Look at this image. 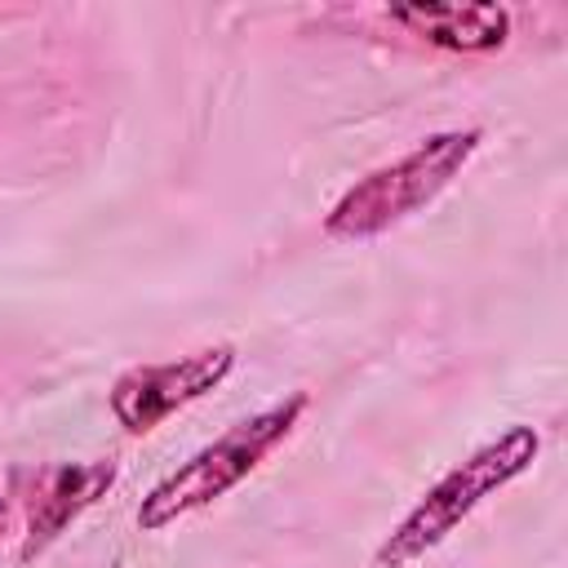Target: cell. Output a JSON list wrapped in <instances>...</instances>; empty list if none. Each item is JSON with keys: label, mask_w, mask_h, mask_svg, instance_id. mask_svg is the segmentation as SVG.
<instances>
[{"label": "cell", "mask_w": 568, "mask_h": 568, "mask_svg": "<svg viewBox=\"0 0 568 568\" xmlns=\"http://www.w3.org/2000/svg\"><path fill=\"white\" fill-rule=\"evenodd\" d=\"M484 133L479 129H444L422 138L413 151L399 160L364 173L355 186L337 195V204L324 213V235L328 240H373L404 217L430 209L475 160Z\"/></svg>", "instance_id": "obj_2"}, {"label": "cell", "mask_w": 568, "mask_h": 568, "mask_svg": "<svg viewBox=\"0 0 568 568\" xmlns=\"http://www.w3.org/2000/svg\"><path fill=\"white\" fill-rule=\"evenodd\" d=\"M382 18L448 53H493L510 40V9L497 4H399Z\"/></svg>", "instance_id": "obj_6"}, {"label": "cell", "mask_w": 568, "mask_h": 568, "mask_svg": "<svg viewBox=\"0 0 568 568\" xmlns=\"http://www.w3.org/2000/svg\"><path fill=\"white\" fill-rule=\"evenodd\" d=\"M231 368H235V346L226 342L178 355V359L133 364L111 382V413L129 435H146L178 408L217 390L231 377Z\"/></svg>", "instance_id": "obj_4"}, {"label": "cell", "mask_w": 568, "mask_h": 568, "mask_svg": "<svg viewBox=\"0 0 568 568\" xmlns=\"http://www.w3.org/2000/svg\"><path fill=\"white\" fill-rule=\"evenodd\" d=\"M541 453V435L524 422L506 426L497 439L479 444L470 457H462L448 475H439L417 501L413 510L386 532V541L373 555V568H408L417 559H426L439 541H448L457 532V524H466L493 493H501L510 479H519Z\"/></svg>", "instance_id": "obj_1"}, {"label": "cell", "mask_w": 568, "mask_h": 568, "mask_svg": "<svg viewBox=\"0 0 568 568\" xmlns=\"http://www.w3.org/2000/svg\"><path fill=\"white\" fill-rule=\"evenodd\" d=\"M4 519H9V506H4V497H0V532H4Z\"/></svg>", "instance_id": "obj_7"}, {"label": "cell", "mask_w": 568, "mask_h": 568, "mask_svg": "<svg viewBox=\"0 0 568 568\" xmlns=\"http://www.w3.org/2000/svg\"><path fill=\"white\" fill-rule=\"evenodd\" d=\"M115 484V462H58L40 475L27 510V537L18 559H36L49 550L106 488Z\"/></svg>", "instance_id": "obj_5"}, {"label": "cell", "mask_w": 568, "mask_h": 568, "mask_svg": "<svg viewBox=\"0 0 568 568\" xmlns=\"http://www.w3.org/2000/svg\"><path fill=\"white\" fill-rule=\"evenodd\" d=\"M306 404H311L306 390H293L288 399H280V404L235 422L226 435H217L213 444L191 453L178 470H169L160 484H151V493L142 497V506L133 515L138 528L142 532H160V528H169V524H178V519L222 501L231 488H240L293 435V426L302 422Z\"/></svg>", "instance_id": "obj_3"}]
</instances>
